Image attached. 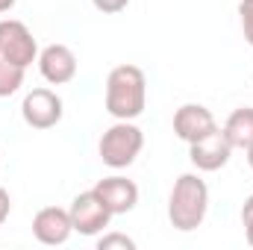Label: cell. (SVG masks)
Instances as JSON below:
<instances>
[{
    "label": "cell",
    "mask_w": 253,
    "mask_h": 250,
    "mask_svg": "<svg viewBox=\"0 0 253 250\" xmlns=\"http://www.w3.org/2000/svg\"><path fill=\"white\" fill-rule=\"evenodd\" d=\"M147 106V80L138 65H118L106 77V112L115 121H135Z\"/></svg>",
    "instance_id": "obj_1"
},
{
    "label": "cell",
    "mask_w": 253,
    "mask_h": 250,
    "mask_svg": "<svg viewBox=\"0 0 253 250\" xmlns=\"http://www.w3.org/2000/svg\"><path fill=\"white\" fill-rule=\"evenodd\" d=\"M209 212V188L197 174H180L168 197V221L174 230L191 233L206 221Z\"/></svg>",
    "instance_id": "obj_2"
},
{
    "label": "cell",
    "mask_w": 253,
    "mask_h": 250,
    "mask_svg": "<svg viewBox=\"0 0 253 250\" xmlns=\"http://www.w3.org/2000/svg\"><path fill=\"white\" fill-rule=\"evenodd\" d=\"M144 147V132L132 121H115L103 135H100V144H97V153L103 159V165L121 171V168H129L138 153Z\"/></svg>",
    "instance_id": "obj_3"
},
{
    "label": "cell",
    "mask_w": 253,
    "mask_h": 250,
    "mask_svg": "<svg viewBox=\"0 0 253 250\" xmlns=\"http://www.w3.org/2000/svg\"><path fill=\"white\" fill-rule=\"evenodd\" d=\"M0 59L21 68H30L39 59V44L24 21H15V18L0 21Z\"/></svg>",
    "instance_id": "obj_4"
},
{
    "label": "cell",
    "mask_w": 253,
    "mask_h": 250,
    "mask_svg": "<svg viewBox=\"0 0 253 250\" xmlns=\"http://www.w3.org/2000/svg\"><path fill=\"white\" fill-rule=\"evenodd\" d=\"M71 224H74V233L80 236H97L103 233V227H109L112 221V212L109 206L100 200V194L91 188V191H83L71 200Z\"/></svg>",
    "instance_id": "obj_5"
},
{
    "label": "cell",
    "mask_w": 253,
    "mask_h": 250,
    "mask_svg": "<svg viewBox=\"0 0 253 250\" xmlns=\"http://www.w3.org/2000/svg\"><path fill=\"white\" fill-rule=\"evenodd\" d=\"M62 97L50 88H33L21 103V115H24L27 126H33V129L56 126L62 121Z\"/></svg>",
    "instance_id": "obj_6"
},
{
    "label": "cell",
    "mask_w": 253,
    "mask_h": 250,
    "mask_svg": "<svg viewBox=\"0 0 253 250\" xmlns=\"http://www.w3.org/2000/svg\"><path fill=\"white\" fill-rule=\"evenodd\" d=\"M230 156H233V144L227 141V135H224L221 126H218L215 132H209V135H203V138H197V141L189 144L191 165H194L197 171H206V174L221 171V168L230 162Z\"/></svg>",
    "instance_id": "obj_7"
},
{
    "label": "cell",
    "mask_w": 253,
    "mask_h": 250,
    "mask_svg": "<svg viewBox=\"0 0 253 250\" xmlns=\"http://www.w3.org/2000/svg\"><path fill=\"white\" fill-rule=\"evenodd\" d=\"M74 233V224H71V212L62 206H44L36 212L33 218V236L39 245H47V248H59L71 239Z\"/></svg>",
    "instance_id": "obj_8"
},
{
    "label": "cell",
    "mask_w": 253,
    "mask_h": 250,
    "mask_svg": "<svg viewBox=\"0 0 253 250\" xmlns=\"http://www.w3.org/2000/svg\"><path fill=\"white\" fill-rule=\"evenodd\" d=\"M39 71L50 85H65L77 77V56L68 44H47L39 50Z\"/></svg>",
    "instance_id": "obj_9"
},
{
    "label": "cell",
    "mask_w": 253,
    "mask_h": 250,
    "mask_svg": "<svg viewBox=\"0 0 253 250\" xmlns=\"http://www.w3.org/2000/svg\"><path fill=\"white\" fill-rule=\"evenodd\" d=\"M215 129H218L215 115H212L206 106H200V103H183V106L174 112V132H177V138H183L186 144L203 138V135H209V132H215Z\"/></svg>",
    "instance_id": "obj_10"
},
{
    "label": "cell",
    "mask_w": 253,
    "mask_h": 250,
    "mask_svg": "<svg viewBox=\"0 0 253 250\" xmlns=\"http://www.w3.org/2000/svg\"><path fill=\"white\" fill-rule=\"evenodd\" d=\"M94 191L100 194V200L109 206L112 215H126V212H132L135 203H138V186H135L132 180L121 177V174L103 177V180L94 186Z\"/></svg>",
    "instance_id": "obj_11"
},
{
    "label": "cell",
    "mask_w": 253,
    "mask_h": 250,
    "mask_svg": "<svg viewBox=\"0 0 253 250\" xmlns=\"http://www.w3.org/2000/svg\"><path fill=\"white\" fill-rule=\"evenodd\" d=\"M224 135L233 144V150H248L253 147V106H239L227 115L224 121Z\"/></svg>",
    "instance_id": "obj_12"
},
{
    "label": "cell",
    "mask_w": 253,
    "mask_h": 250,
    "mask_svg": "<svg viewBox=\"0 0 253 250\" xmlns=\"http://www.w3.org/2000/svg\"><path fill=\"white\" fill-rule=\"evenodd\" d=\"M24 71H27V68L0 59V97H12V94L24 85Z\"/></svg>",
    "instance_id": "obj_13"
},
{
    "label": "cell",
    "mask_w": 253,
    "mask_h": 250,
    "mask_svg": "<svg viewBox=\"0 0 253 250\" xmlns=\"http://www.w3.org/2000/svg\"><path fill=\"white\" fill-rule=\"evenodd\" d=\"M97 248L100 250H135V242L129 236H124V233H106V236H100Z\"/></svg>",
    "instance_id": "obj_14"
},
{
    "label": "cell",
    "mask_w": 253,
    "mask_h": 250,
    "mask_svg": "<svg viewBox=\"0 0 253 250\" xmlns=\"http://www.w3.org/2000/svg\"><path fill=\"white\" fill-rule=\"evenodd\" d=\"M239 18H242V33L245 42L253 44V0H242L239 3Z\"/></svg>",
    "instance_id": "obj_15"
},
{
    "label": "cell",
    "mask_w": 253,
    "mask_h": 250,
    "mask_svg": "<svg viewBox=\"0 0 253 250\" xmlns=\"http://www.w3.org/2000/svg\"><path fill=\"white\" fill-rule=\"evenodd\" d=\"M91 3L103 15H118V12H124L126 6H129V0H91Z\"/></svg>",
    "instance_id": "obj_16"
},
{
    "label": "cell",
    "mask_w": 253,
    "mask_h": 250,
    "mask_svg": "<svg viewBox=\"0 0 253 250\" xmlns=\"http://www.w3.org/2000/svg\"><path fill=\"white\" fill-rule=\"evenodd\" d=\"M9 212H12V200H9V191L0 186V224L9 218Z\"/></svg>",
    "instance_id": "obj_17"
},
{
    "label": "cell",
    "mask_w": 253,
    "mask_h": 250,
    "mask_svg": "<svg viewBox=\"0 0 253 250\" xmlns=\"http://www.w3.org/2000/svg\"><path fill=\"white\" fill-rule=\"evenodd\" d=\"M242 224H253V194L245 200V206H242Z\"/></svg>",
    "instance_id": "obj_18"
},
{
    "label": "cell",
    "mask_w": 253,
    "mask_h": 250,
    "mask_svg": "<svg viewBox=\"0 0 253 250\" xmlns=\"http://www.w3.org/2000/svg\"><path fill=\"white\" fill-rule=\"evenodd\" d=\"M12 6H15V0H0V15H3V12H9Z\"/></svg>",
    "instance_id": "obj_19"
},
{
    "label": "cell",
    "mask_w": 253,
    "mask_h": 250,
    "mask_svg": "<svg viewBox=\"0 0 253 250\" xmlns=\"http://www.w3.org/2000/svg\"><path fill=\"white\" fill-rule=\"evenodd\" d=\"M245 236H248V245L253 248V224H245Z\"/></svg>",
    "instance_id": "obj_20"
},
{
    "label": "cell",
    "mask_w": 253,
    "mask_h": 250,
    "mask_svg": "<svg viewBox=\"0 0 253 250\" xmlns=\"http://www.w3.org/2000/svg\"><path fill=\"white\" fill-rule=\"evenodd\" d=\"M245 153H248V165H251V171H253V147H248Z\"/></svg>",
    "instance_id": "obj_21"
}]
</instances>
